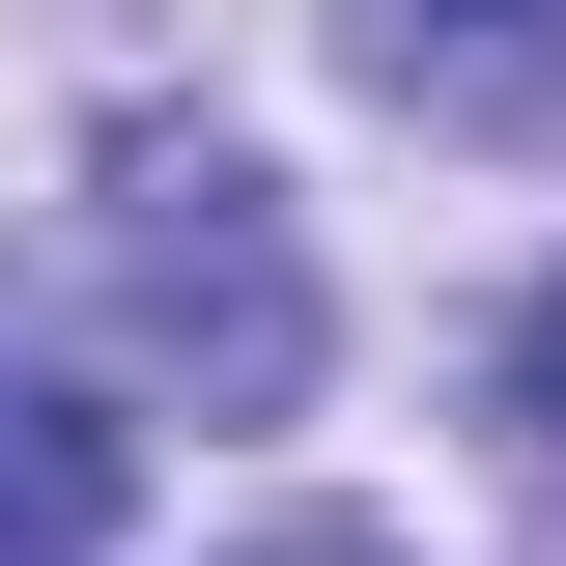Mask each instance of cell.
Listing matches in <instances>:
<instances>
[{
	"label": "cell",
	"instance_id": "3",
	"mask_svg": "<svg viewBox=\"0 0 566 566\" xmlns=\"http://www.w3.org/2000/svg\"><path fill=\"white\" fill-rule=\"evenodd\" d=\"M510 397H538V424H566V283H538V312H510Z\"/></svg>",
	"mask_w": 566,
	"mask_h": 566
},
{
	"label": "cell",
	"instance_id": "2",
	"mask_svg": "<svg viewBox=\"0 0 566 566\" xmlns=\"http://www.w3.org/2000/svg\"><path fill=\"white\" fill-rule=\"evenodd\" d=\"M0 566H114V397L0 368Z\"/></svg>",
	"mask_w": 566,
	"mask_h": 566
},
{
	"label": "cell",
	"instance_id": "1",
	"mask_svg": "<svg viewBox=\"0 0 566 566\" xmlns=\"http://www.w3.org/2000/svg\"><path fill=\"white\" fill-rule=\"evenodd\" d=\"M114 340L199 368V424H283V397H312V255H283L255 170H142V199H114Z\"/></svg>",
	"mask_w": 566,
	"mask_h": 566
}]
</instances>
